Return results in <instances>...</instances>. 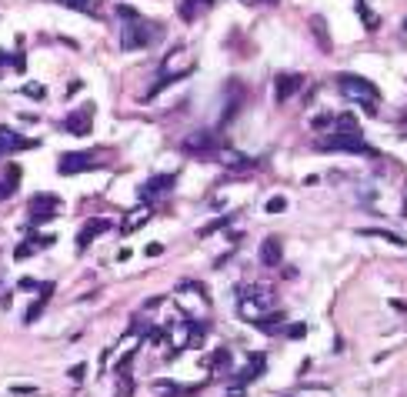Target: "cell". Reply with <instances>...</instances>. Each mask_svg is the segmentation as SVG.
<instances>
[{
	"mask_svg": "<svg viewBox=\"0 0 407 397\" xmlns=\"http://www.w3.org/2000/svg\"><path fill=\"white\" fill-rule=\"evenodd\" d=\"M0 147H3V153H14V151H31V147H37V140H31V137H20L17 130H10V127H3V123H0Z\"/></svg>",
	"mask_w": 407,
	"mask_h": 397,
	"instance_id": "obj_13",
	"label": "cell"
},
{
	"mask_svg": "<svg viewBox=\"0 0 407 397\" xmlns=\"http://www.w3.org/2000/svg\"><path fill=\"white\" fill-rule=\"evenodd\" d=\"M117 17L124 20V31H121V47L124 50H144V47H151L154 40L161 37V27L151 24L147 17H140L134 7H127V3L117 7Z\"/></svg>",
	"mask_w": 407,
	"mask_h": 397,
	"instance_id": "obj_1",
	"label": "cell"
},
{
	"mask_svg": "<svg viewBox=\"0 0 407 397\" xmlns=\"http://www.w3.org/2000/svg\"><path fill=\"white\" fill-rule=\"evenodd\" d=\"M404 31H407V20H404Z\"/></svg>",
	"mask_w": 407,
	"mask_h": 397,
	"instance_id": "obj_39",
	"label": "cell"
},
{
	"mask_svg": "<svg viewBox=\"0 0 407 397\" xmlns=\"http://www.w3.org/2000/svg\"><path fill=\"white\" fill-rule=\"evenodd\" d=\"M311 24H314V33H317V40H320V47L327 50V47H331V40H327V31H324V20H320V17H314Z\"/></svg>",
	"mask_w": 407,
	"mask_h": 397,
	"instance_id": "obj_27",
	"label": "cell"
},
{
	"mask_svg": "<svg viewBox=\"0 0 407 397\" xmlns=\"http://www.w3.org/2000/svg\"><path fill=\"white\" fill-rule=\"evenodd\" d=\"M104 230H110V220H87V224H84V230L77 234V250L84 254V250L91 247L94 237H101Z\"/></svg>",
	"mask_w": 407,
	"mask_h": 397,
	"instance_id": "obj_15",
	"label": "cell"
},
{
	"mask_svg": "<svg viewBox=\"0 0 407 397\" xmlns=\"http://www.w3.org/2000/svg\"><path fill=\"white\" fill-rule=\"evenodd\" d=\"M207 7H211V0H181V7H177V17H181L184 24H194V20L204 14Z\"/></svg>",
	"mask_w": 407,
	"mask_h": 397,
	"instance_id": "obj_19",
	"label": "cell"
},
{
	"mask_svg": "<svg viewBox=\"0 0 407 397\" xmlns=\"http://www.w3.org/2000/svg\"><path fill=\"white\" fill-rule=\"evenodd\" d=\"M94 167H101L94 151L61 153V160H57V174H64V177H71V174H84V170H94Z\"/></svg>",
	"mask_w": 407,
	"mask_h": 397,
	"instance_id": "obj_6",
	"label": "cell"
},
{
	"mask_svg": "<svg viewBox=\"0 0 407 397\" xmlns=\"http://www.w3.org/2000/svg\"><path fill=\"white\" fill-rule=\"evenodd\" d=\"M274 304H277V290H274L271 284H264V280L244 284V287L237 290V310H241L244 321H257V317L271 314Z\"/></svg>",
	"mask_w": 407,
	"mask_h": 397,
	"instance_id": "obj_2",
	"label": "cell"
},
{
	"mask_svg": "<svg viewBox=\"0 0 407 397\" xmlns=\"http://www.w3.org/2000/svg\"><path fill=\"white\" fill-rule=\"evenodd\" d=\"M304 334H307V324H294V327H287V337H290V340H301Z\"/></svg>",
	"mask_w": 407,
	"mask_h": 397,
	"instance_id": "obj_33",
	"label": "cell"
},
{
	"mask_svg": "<svg viewBox=\"0 0 407 397\" xmlns=\"http://www.w3.org/2000/svg\"><path fill=\"white\" fill-rule=\"evenodd\" d=\"M71 10H80V14H91L94 10V0H64Z\"/></svg>",
	"mask_w": 407,
	"mask_h": 397,
	"instance_id": "obj_30",
	"label": "cell"
},
{
	"mask_svg": "<svg viewBox=\"0 0 407 397\" xmlns=\"http://www.w3.org/2000/svg\"><path fill=\"white\" fill-rule=\"evenodd\" d=\"M217 160H221V167L227 170H244V167H254V160H247V157H241L237 151H221L217 153Z\"/></svg>",
	"mask_w": 407,
	"mask_h": 397,
	"instance_id": "obj_22",
	"label": "cell"
},
{
	"mask_svg": "<svg viewBox=\"0 0 407 397\" xmlns=\"http://www.w3.org/2000/svg\"><path fill=\"white\" fill-rule=\"evenodd\" d=\"M237 3H244V7H257V3H277V0H237Z\"/></svg>",
	"mask_w": 407,
	"mask_h": 397,
	"instance_id": "obj_35",
	"label": "cell"
},
{
	"mask_svg": "<svg viewBox=\"0 0 407 397\" xmlns=\"http://www.w3.org/2000/svg\"><path fill=\"white\" fill-rule=\"evenodd\" d=\"M230 220H234V217H230V214H224V217H217V220H211V224H204V227L197 230V234H200V237H211L214 230H221V227H230Z\"/></svg>",
	"mask_w": 407,
	"mask_h": 397,
	"instance_id": "obj_25",
	"label": "cell"
},
{
	"mask_svg": "<svg viewBox=\"0 0 407 397\" xmlns=\"http://www.w3.org/2000/svg\"><path fill=\"white\" fill-rule=\"evenodd\" d=\"M147 220H151V207H147V204H140V207H134V211L127 214V220L121 224V234L127 237V234H134V230L144 227Z\"/></svg>",
	"mask_w": 407,
	"mask_h": 397,
	"instance_id": "obj_18",
	"label": "cell"
},
{
	"mask_svg": "<svg viewBox=\"0 0 407 397\" xmlns=\"http://www.w3.org/2000/svg\"><path fill=\"white\" fill-rule=\"evenodd\" d=\"M337 91L344 93L347 100L361 104L367 114H377V104H380V91L367 77H357V74H337Z\"/></svg>",
	"mask_w": 407,
	"mask_h": 397,
	"instance_id": "obj_4",
	"label": "cell"
},
{
	"mask_svg": "<svg viewBox=\"0 0 407 397\" xmlns=\"http://www.w3.org/2000/svg\"><path fill=\"white\" fill-rule=\"evenodd\" d=\"M281 211H287V200L284 197H271V200H267V214H281Z\"/></svg>",
	"mask_w": 407,
	"mask_h": 397,
	"instance_id": "obj_31",
	"label": "cell"
},
{
	"mask_svg": "<svg viewBox=\"0 0 407 397\" xmlns=\"http://www.w3.org/2000/svg\"><path fill=\"white\" fill-rule=\"evenodd\" d=\"M94 110H97V104L94 100H87V104H80L77 110H71V117L64 121V127L74 134V137H91V123H94Z\"/></svg>",
	"mask_w": 407,
	"mask_h": 397,
	"instance_id": "obj_8",
	"label": "cell"
},
{
	"mask_svg": "<svg viewBox=\"0 0 407 397\" xmlns=\"http://www.w3.org/2000/svg\"><path fill=\"white\" fill-rule=\"evenodd\" d=\"M80 87H84L80 80H71V84H67V97H71V93H77V91H80Z\"/></svg>",
	"mask_w": 407,
	"mask_h": 397,
	"instance_id": "obj_37",
	"label": "cell"
},
{
	"mask_svg": "<svg viewBox=\"0 0 407 397\" xmlns=\"http://www.w3.org/2000/svg\"><path fill=\"white\" fill-rule=\"evenodd\" d=\"M20 91L27 93V97H34V100H44L47 97V87H40V84H24Z\"/></svg>",
	"mask_w": 407,
	"mask_h": 397,
	"instance_id": "obj_28",
	"label": "cell"
},
{
	"mask_svg": "<svg viewBox=\"0 0 407 397\" xmlns=\"http://www.w3.org/2000/svg\"><path fill=\"white\" fill-rule=\"evenodd\" d=\"M0 157H3V147H0Z\"/></svg>",
	"mask_w": 407,
	"mask_h": 397,
	"instance_id": "obj_38",
	"label": "cell"
},
{
	"mask_svg": "<svg viewBox=\"0 0 407 397\" xmlns=\"http://www.w3.org/2000/svg\"><path fill=\"white\" fill-rule=\"evenodd\" d=\"M334 130H341V134H357V121H354L350 114H337V117H334Z\"/></svg>",
	"mask_w": 407,
	"mask_h": 397,
	"instance_id": "obj_24",
	"label": "cell"
},
{
	"mask_svg": "<svg viewBox=\"0 0 407 397\" xmlns=\"http://www.w3.org/2000/svg\"><path fill=\"white\" fill-rule=\"evenodd\" d=\"M264 370V354H254L251 361H247V367H244L241 374H237V384H247V381H254L257 374Z\"/></svg>",
	"mask_w": 407,
	"mask_h": 397,
	"instance_id": "obj_23",
	"label": "cell"
},
{
	"mask_svg": "<svg viewBox=\"0 0 407 397\" xmlns=\"http://www.w3.org/2000/svg\"><path fill=\"white\" fill-rule=\"evenodd\" d=\"M161 250H164V247H161V244H147V247H144V254H147V257H157Z\"/></svg>",
	"mask_w": 407,
	"mask_h": 397,
	"instance_id": "obj_34",
	"label": "cell"
},
{
	"mask_svg": "<svg viewBox=\"0 0 407 397\" xmlns=\"http://www.w3.org/2000/svg\"><path fill=\"white\" fill-rule=\"evenodd\" d=\"M54 241H57L54 234H37V237H27L24 244H17V247H14V260H27V257H34V254L47 250V247L54 244Z\"/></svg>",
	"mask_w": 407,
	"mask_h": 397,
	"instance_id": "obj_12",
	"label": "cell"
},
{
	"mask_svg": "<svg viewBox=\"0 0 407 397\" xmlns=\"http://www.w3.org/2000/svg\"><path fill=\"white\" fill-rule=\"evenodd\" d=\"M281 260H284V244L277 237H267L260 244V264L264 267H281Z\"/></svg>",
	"mask_w": 407,
	"mask_h": 397,
	"instance_id": "obj_16",
	"label": "cell"
},
{
	"mask_svg": "<svg viewBox=\"0 0 407 397\" xmlns=\"http://www.w3.org/2000/svg\"><path fill=\"white\" fill-rule=\"evenodd\" d=\"M361 237H377V241H387L391 247H407V241L401 234H391V230H380V227H361L357 230Z\"/></svg>",
	"mask_w": 407,
	"mask_h": 397,
	"instance_id": "obj_21",
	"label": "cell"
},
{
	"mask_svg": "<svg viewBox=\"0 0 407 397\" xmlns=\"http://www.w3.org/2000/svg\"><path fill=\"white\" fill-rule=\"evenodd\" d=\"M50 294H54V284H44V287H40V297H37V301L27 307V314H24V324H34L37 317H40V314H44V307L50 304Z\"/></svg>",
	"mask_w": 407,
	"mask_h": 397,
	"instance_id": "obj_20",
	"label": "cell"
},
{
	"mask_svg": "<svg viewBox=\"0 0 407 397\" xmlns=\"http://www.w3.org/2000/svg\"><path fill=\"white\" fill-rule=\"evenodd\" d=\"M314 151L324 153H361V157H377V151L361 137V134H341V130H331L320 140H314Z\"/></svg>",
	"mask_w": 407,
	"mask_h": 397,
	"instance_id": "obj_5",
	"label": "cell"
},
{
	"mask_svg": "<svg viewBox=\"0 0 407 397\" xmlns=\"http://www.w3.org/2000/svg\"><path fill=\"white\" fill-rule=\"evenodd\" d=\"M177 187V174H154L151 181H144L140 183V200L147 204V200H161V197H167L170 190Z\"/></svg>",
	"mask_w": 407,
	"mask_h": 397,
	"instance_id": "obj_7",
	"label": "cell"
},
{
	"mask_svg": "<svg viewBox=\"0 0 407 397\" xmlns=\"http://www.w3.org/2000/svg\"><path fill=\"white\" fill-rule=\"evenodd\" d=\"M217 147V137H214L211 130H194V134H187L181 140V151L191 153V157H204V153H214Z\"/></svg>",
	"mask_w": 407,
	"mask_h": 397,
	"instance_id": "obj_9",
	"label": "cell"
},
{
	"mask_svg": "<svg viewBox=\"0 0 407 397\" xmlns=\"http://www.w3.org/2000/svg\"><path fill=\"white\" fill-rule=\"evenodd\" d=\"M191 74H194V57L187 54V47H174V50L164 57V67H161L157 84L147 91V100H151V97H157L161 91H167L170 84H177V80H184V77H191Z\"/></svg>",
	"mask_w": 407,
	"mask_h": 397,
	"instance_id": "obj_3",
	"label": "cell"
},
{
	"mask_svg": "<svg viewBox=\"0 0 407 397\" xmlns=\"http://www.w3.org/2000/svg\"><path fill=\"white\" fill-rule=\"evenodd\" d=\"M334 117H337V114H320V117L311 121V127H314V130H334Z\"/></svg>",
	"mask_w": 407,
	"mask_h": 397,
	"instance_id": "obj_26",
	"label": "cell"
},
{
	"mask_svg": "<svg viewBox=\"0 0 407 397\" xmlns=\"http://www.w3.org/2000/svg\"><path fill=\"white\" fill-rule=\"evenodd\" d=\"M61 211V200L54 194H37L31 200V224H44V220H54Z\"/></svg>",
	"mask_w": 407,
	"mask_h": 397,
	"instance_id": "obj_10",
	"label": "cell"
},
{
	"mask_svg": "<svg viewBox=\"0 0 407 397\" xmlns=\"http://www.w3.org/2000/svg\"><path fill=\"white\" fill-rule=\"evenodd\" d=\"M20 177H24V170H20V164H7V174L0 177V200L14 197V190L20 187Z\"/></svg>",
	"mask_w": 407,
	"mask_h": 397,
	"instance_id": "obj_17",
	"label": "cell"
},
{
	"mask_svg": "<svg viewBox=\"0 0 407 397\" xmlns=\"http://www.w3.org/2000/svg\"><path fill=\"white\" fill-rule=\"evenodd\" d=\"M301 87H304L301 74H277V80H274V100H277V104H284V100H290Z\"/></svg>",
	"mask_w": 407,
	"mask_h": 397,
	"instance_id": "obj_11",
	"label": "cell"
},
{
	"mask_svg": "<svg viewBox=\"0 0 407 397\" xmlns=\"http://www.w3.org/2000/svg\"><path fill=\"white\" fill-rule=\"evenodd\" d=\"M260 331V334H271V337H277V334H284L287 331V321H284V314L281 310H274V314H264V317H257V321H251Z\"/></svg>",
	"mask_w": 407,
	"mask_h": 397,
	"instance_id": "obj_14",
	"label": "cell"
},
{
	"mask_svg": "<svg viewBox=\"0 0 407 397\" xmlns=\"http://www.w3.org/2000/svg\"><path fill=\"white\" fill-rule=\"evenodd\" d=\"M227 361H230V351H224V347H221V351H217V354H214V357H211V367H214V370H217V367H224Z\"/></svg>",
	"mask_w": 407,
	"mask_h": 397,
	"instance_id": "obj_32",
	"label": "cell"
},
{
	"mask_svg": "<svg viewBox=\"0 0 407 397\" xmlns=\"http://www.w3.org/2000/svg\"><path fill=\"white\" fill-rule=\"evenodd\" d=\"M397 127H401V137L407 140V110H404V114H401V123H397Z\"/></svg>",
	"mask_w": 407,
	"mask_h": 397,
	"instance_id": "obj_36",
	"label": "cell"
},
{
	"mask_svg": "<svg viewBox=\"0 0 407 397\" xmlns=\"http://www.w3.org/2000/svg\"><path fill=\"white\" fill-rule=\"evenodd\" d=\"M67 377H71V384H84V377H87V364H74L71 370H67Z\"/></svg>",
	"mask_w": 407,
	"mask_h": 397,
	"instance_id": "obj_29",
	"label": "cell"
}]
</instances>
